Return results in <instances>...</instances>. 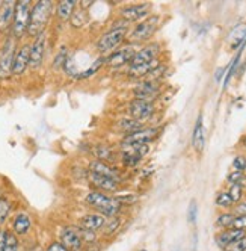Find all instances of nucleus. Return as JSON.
<instances>
[{"label":"nucleus","instance_id":"f257e3e1","mask_svg":"<svg viewBox=\"0 0 246 251\" xmlns=\"http://www.w3.org/2000/svg\"><path fill=\"white\" fill-rule=\"evenodd\" d=\"M53 11H55V3L50 2V0H40V2L32 5L30 20H29V27H27L29 37L37 38L38 35L44 33Z\"/></svg>","mask_w":246,"mask_h":251},{"label":"nucleus","instance_id":"f03ea898","mask_svg":"<svg viewBox=\"0 0 246 251\" xmlns=\"http://www.w3.org/2000/svg\"><path fill=\"white\" fill-rule=\"evenodd\" d=\"M85 201L91 207H94L95 212L104 215L106 218L118 217L122 210V204L118 201L116 197H111V195L100 192V191L88 192V195L85 197Z\"/></svg>","mask_w":246,"mask_h":251},{"label":"nucleus","instance_id":"7ed1b4c3","mask_svg":"<svg viewBox=\"0 0 246 251\" xmlns=\"http://www.w3.org/2000/svg\"><path fill=\"white\" fill-rule=\"evenodd\" d=\"M30 11H32V2H29V0L17 2L15 12H14V22H12V27H11V35L15 41L22 40L24 35H27Z\"/></svg>","mask_w":246,"mask_h":251},{"label":"nucleus","instance_id":"20e7f679","mask_svg":"<svg viewBox=\"0 0 246 251\" xmlns=\"http://www.w3.org/2000/svg\"><path fill=\"white\" fill-rule=\"evenodd\" d=\"M129 33V27H122V29H111L109 32L103 33L101 37L97 41V50L100 55L104 58L111 55L112 51L118 50L119 46L124 43V40L127 38Z\"/></svg>","mask_w":246,"mask_h":251},{"label":"nucleus","instance_id":"39448f33","mask_svg":"<svg viewBox=\"0 0 246 251\" xmlns=\"http://www.w3.org/2000/svg\"><path fill=\"white\" fill-rule=\"evenodd\" d=\"M15 50H17L15 40L9 33L5 38L3 46L0 47V77L2 79H8L12 75V64H14Z\"/></svg>","mask_w":246,"mask_h":251},{"label":"nucleus","instance_id":"423d86ee","mask_svg":"<svg viewBox=\"0 0 246 251\" xmlns=\"http://www.w3.org/2000/svg\"><path fill=\"white\" fill-rule=\"evenodd\" d=\"M157 26H159V17H157V15H150V17H147L145 20L139 22L134 26V29L129 35V40L132 43L147 41V40H150L153 35L156 33Z\"/></svg>","mask_w":246,"mask_h":251},{"label":"nucleus","instance_id":"0eeeda50","mask_svg":"<svg viewBox=\"0 0 246 251\" xmlns=\"http://www.w3.org/2000/svg\"><path fill=\"white\" fill-rule=\"evenodd\" d=\"M134 55H136V49L133 46H126V47H121V49L112 51L111 55L104 56V64L112 68H119L127 64L130 65Z\"/></svg>","mask_w":246,"mask_h":251},{"label":"nucleus","instance_id":"6e6552de","mask_svg":"<svg viewBox=\"0 0 246 251\" xmlns=\"http://www.w3.org/2000/svg\"><path fill=\"white\" fill-rule=\"evenodd\" d=\"M154 111H156V107L151 101L139 100V99H133L127 106L129 117L133 120H137V121L148 120L154 114Z\"/></svg>","mask_w":246,"mask_h":251},{"label":"nucleus","instance_id":"1a4fd4ad","mask_svg":"<svg viewBox=\"0 0 246 251\" xmlns=\"http://www.w3.org/2000/svg\"><path fill=\"white\" fill-rule=\"evenodd\" d=\"M150 9L151 5L150 3H136V5H127L124 8H121L119 15L122 20H126L127 23H133V22H142L147 17H150Z\"/></svg>","mask_w":246,"mask_h":251},{"label":"nucleus","instance_id":"9d476101","mask_svg":"<svg viewBox=\"0 0 246 251\" xmlns=\"http://www.w3.org/2000/svg\"><path fill=\"white\" fill-rule=\"evenodd\" d=\"M61 244L65 245L69 251L83 250L82 230L76 226H67L61 230Z\"/></svg>","mask_w":246,"mask_h":251},{"label":"nucleus","instance_id":"9b49d317","mask_svg":"<svg viewBox=\"0 0 246 251\" xmlns=\"http://www.w3.org/2000/svg\"><path fill=\"white\" fill-rule=\"evenodd\" d=\"M45 49H47V37L45 32L38 35L35 41L30 46V61H29V68L32 70H38L43 62H44V56H45Z\"/></svg>","mask_w":246,"mask_h":251},{"label":"nucleus","instance_id":"f8f14e48","mask_svg":"<svg viewBox=\"0 0 246 251\" xmlns=\"http://www.w3.org/2000/svg\"><path fill=\"white\" fill-rule=\"evenodd\" d=\"M160 94V85L157 80H142L139 82L134 88H133V96L134 99L139 100H145V101H151Z\"/></svg>","mask_w":246,"mask_h":251},{"label":"nucleus","instance_id":"ddd939ff","mask_svg":"<svg viewBox=\"0 0 246 251\" xmlns=\"http://www.w3.org/2000/svg\"><path fill=\"white\" fill-rule=\"evenodd\" d=\"M157 133H159L157 129L145 127L139 132L126 135L124 139L121 141V147H124V146H147L150 141H153L157 136Z\"/></svg>","mask_w":246,"mask_h":251},{"label":"nucleus","instance_id":"4468645a","mask_svg":"<svg viewBox=\"0 0 246 251\" xmlns=\"http://www.w3.org/2000/svg\"><path fill=\"white\" fill-rule=\"evenodd\" d=\"M160 53V44L157 43H150L144 47H140L139 50H136V55L133 56L130 65H140V64H147V62H151L154 59H159Z\"/></svg>","mask_w":246,"mask_h":251},{"label":"nucleus","instance_id":"2eb2a0df","mask_svg":"<svg viewBox=\"0 0 246 251\" xmlns=\"http://www.w3.org/2000/svg\"><path fill=\"white\" fill-rule=\"evenodd\" d=\"M88 180H89L91 185H94L95 191H100L104 194L106 192H116L121 188V182L113 180V178H109V177L98 176V174L91 173V171H88Z\"/></svg>","mask_w":246,"mask_h":251},{"label":"nucleus","instance_id":"dca6fc26","mask_svg":"<svg viewBox=\"0 0 246 251\" xmlns=\"http://www.w3.org/2000/svg\"><path fill=\"white\" fill-rule=\"evenodd\" d=\"M29 61H30V44H23L15 51L14 64H12V75L22 76L29 68Z\"/></svg>","mask_w":246,"mask_h":251},{"label":"nucleus","instance_id":"f3484780","mask_svg":"<svg viewBox=\"0 0 246 251\" xmlns=\"http://www.w3.org/2000/svg\"><path fill=\"white\" fill-rule=\"evenodd\" d=\"M15 5H17V2H14V0L2 2V5H0V33L9 35L12 22H14Z\"/></svg>","mask_w":246,"mask_h":251},{"label":"nucleus","instance_id":"a211bd4d","mask_svg":"<svg viewBox=\"0 0 246 251\" xmlns=\"http://www.w3.org/2000/svg\"><path fill=\"white\" fill-rule=\"evenodd\" d=\"M88 171L91 173H95L98 176H103V177H109V178H113V180H118L121 182V173L116 167L111 165V164H106L103 162V160H91L89 165H88Z\"/></svg>","mask_w":246,"mask_h":251},{"label":"nucleus","instance_id":"6ab92c4d","mask_svg":"<svg viewBox=\"0 0 246 251\" xmlns=\"http://www.w3.org/2000/svg\"><path fill=\"white\" fill-rule=\"evenodd\" d=\"M106 217L98 212H91V213H86L85 217L80 218L79 223V228L80 230H89V231H98L103 228L104 223H106Z\"/></svg>","mask_w":246,"mask_h":251},{"label":"nucleus","instance_id":"aec40b11","mask_svg":"<svg viewBox=\"0 0 246 251\" xmlns=\"http://www.w3.org/2000/svg\"><path fill=\"white\" fill-rule=\"evenodd\" d=\"M159 65H160V61L159 59H154L151 62L140 64V65H129V68H127V76L132 77V79L148 77V75L151 73V71H154Z\"/></svg>","mask_w":246,"mask_h":251},{"label":"nucleus","instance_id":"412c9836","mask_svg":"<svg viewBox=\"0 0 246 251\" xmlns=\"http://www.w3.org/2000/svg\"><path fill=\"white\" fill-rule=\"evenodd\" d=\"M32 228V218L27 213L20 212L17 213L14 220H12V233L15 236H24L30 231Z\"/></svg>","mask_w":246,"mask_h":251},{"label":"nucleus","instance_id":"4be33fe9","mask_svg":"<svg viewBox=\"0 0 246 251\" xmlns=\"http://www.w3.org/2000/svg\"><path fill=\"white\" fill-rule=\"evenodd\" d=\"M245 236H246V231H245V230L226 228V230L218 233L216 238H215V241H216V244H218L221 248H225L226 245H230L231 242L239 241V239H242V238H245Z\"/></svg>","mask_w":246,"mask_h":251},{"label":"nucleus","instance_id":"5701e85b","mask_svg":"<svg viewBox=\"0 0 246 251\" xmlns=\"http://www.w3.org/2000/svg\"><path fill=\"white\" fill-rule=\"evenodd\" d=\"M192 144L193 149H195L198 153H201L204 150V144H205V135H204V124H202V115H198L195 129H193V135H192Z\"/></svg>","mask_w":246,"mask_h":251},{"label":"nucleus","instance_id":"b1692460","mask_svg":"<svg viewBox=\"0 0 246 251\" xmlns=\"http://www.w3.org/2000/svg\"><path fill=\"white\" fill-rule=\"evenodd\" d=\"M77 2L76 0H62L56 5V17L61 22H68L71 19L73 12L76 11Z\"/></svg>","mask_w":246,"mask_h":251},{"label":"nucleus","instance_id":"393cba45","mask_svg":"<svg viewBox=\"0 0 246 251\" xmlns=\"http://www.w3.org/2000/svg\"><path fill=\"white\" fill-rule=\"evenodd\" d=\"M118 126V130L126 133V135H130V133H134V132H139L145 129V126L142 121H137V120H133V118H122L116 123Z\"/></svg>","mask_w":246,"mask_h":251},{"label":"nucleus","instance_id":"a878e982","mask_svg":"<svg viewBox=\"0 0 246 251\" xmlns=\"http://www.w3.org/2000/svg\"><path fill=\"white\" fill-rule=\"evenodd\" d=\"M92 153H94L97 160H103V162L111 164V165H112V162H115V160H116V153L109 146H104V144L95 146L92 149Z\"/></svg>","mask_w":246,"mask_h":251},{"label":"nucleus","instance_id":"bb28decb","mask_svg":"<svg viewBox=\"0 0 246 251\" xmlns=\"http://www.w3.org/2000/svg\"><path fill=\"white\" fill-rule=\"evenodd\" d=\"M246 37V23H242V25H237L231 33L228 35V43H230V47L231 49H236L242 41L243 38Z\"/></svg>","mask_w":246,"mask_h":251},{"label":"nucleus","instance_id":"cd10ccee","mask_svg":"<svg viewBox=\"0 0 246 251\" xmlns=\"http://www.w3.org/2000/svg\"><path fill=\"white\" fill-rule=\"evenodd\" d=\"M121 224H122V218L119 217V215H118V217L108 218L106 223H104V226H103V228H101V233L104 236H112L119 230Z\"/></svg>","mask_w":246,"mask_h":251},{"label":"nucleus","instance_id":"c85d7f7f","mask_svg":"<svg viewBox=\"0 0 246 251\" xmlns=\"http://www.w3.org/2000/svg\"><path fill=\"white\" fill-rule=\"evenodd\" d=\"M69 22H71V26L76 27V29H80V27H85L88 25V22H89V15H88L86 9L80 8V9H76L71 15V19H69Z\"/></svg>","mask_w":246,"mask_h":251},{"label":"nucleus","instance_id":"c756f323","mask_svg":"<svg viewBox=\"0 0 246 251\" xmlns=\"http://www.w3.org/2000/svg\"><path fill=\"white\" fill-rule=\"evenodd\" d=\"M11 207H12L11 201L6 199V197L0 195V226H3L5 221L8 220L9 213H11Z\"/></svg>","mask_w":246,"mask_h":251},{"label":"nucleus","instance_id":"7c9ffc66","mask_svg":"<svg viewBox=\"0 0 246 251\" xmlns=\"http://www.w3.org/2000/svg\"><path fill=\"white\" fill-rule=\"evenodd\" d=\"M234 218H236L234 213H221L219 217H218V220H216V226L224 228V230H226V228L231 227Z\"/></svg>","mask_w":246,"mask_h":251},{"label":"nucleus","instance_id":"2f4dec72","mask_svg":"<svg viewBox=\"0 0 246 251\" xmlns=\"http://www.w3.org/2000/svg\"><path fill=\"white\" fill-rule=\"evenodd\" d=\"M3 251H19V238L12 231H6V241Z\"/></svg>","mask_w":246,"mask_h":251},{"label":"nucleus","instance_id":"473e14b6","mask_svg":"<svg viewBox=\"0 0 246 251\" xmlns=\"http://www.w3.org/2000/svg\"><path fill=\"white\" fill-rule=\"evenodd\" d=\"M215 201H216V204L219 207H231L234 204V201L231 200V197H230V194H228V192H219L216 195Z\"/></svg>","mask_w":246,"mask_h":251},{"label":"nucleus","instance_id":"72a5a7b5","mask_svg":"<svg viewBox=\"0 0 246 251\" xmlns=\"http://www.w3.org/2000/svg\"><path fill=\"white\" fill-rule=\"evenodd\" d=\"M68 61V51H67V47H62L59 50V53L56 55L55 61H53V68H61L65 65V62Z\"/></svg>","mask_w":246,"mask_h":251},{"label":"nucleus","instance_id":"f704fd0d","mask_svg":"<svg viewBox=\"0 0 246 251\" xmlns=\"http://www.w3.org/2000/svg\"><path fill=\"white\" fill-rule=\"evenodd\" d=\"M224 251H246V236L231 242L230 245H226L225 248H222Z\"/></svg>","mask_w":246,"mask_h":251},{"label":"nucleus","instance_id":"c9c22d12","mask_svg":"<svg viewBox=\"0 0 246 251\" xmlns=\"http://www.w3.org/2000/svg\"><path fill=\"white\" fill-rule=\"evenodd\" d=\"M246 178L245 173L243 171H231L230 174H228V182H230L231 185H242V182ZM243 186V185H242Z\"/></svg>","mask_w":246,"mask_h":251},{"label":"nucleus","instance_id":"e433bc0d","mask_svg":"<svg viewBox=\"0 0 246 251\" xmlns=\"http://www.w3.org/2000/svg\"><path fill=\"white\" fill-rule=\"evenodd\" d=\"M228 194H230V197H231V200L234 201V203H237V201H240V199H242V195H243V186L242 185H231V188H230V191H228Z\"/></svg>","mask_w":246,"mask_h":251},{"label":"nucleus","instance_id":"4c0bfd02","mask_svg":"<svg viewBox=\"0 0 246 251\" xmlns=\"http://www.w3.org/2000/svg\"><path fill=\"white\" fill-rule=\"evenodd\" d=\"M82 241L85 245L97 242V231H89V230H82Z\"/></svg>","mask_w":246,"mask_h":251},{"label":"nucleus","instance_id":"58836bf2","mask_svg":"<svg viewBox=\"0 0 246 251\" xmlns=\"http://www.w3.org/2000/svg\"><path fill=\"white\" fill-rule=\"evenodd\" d=\"M116 199H118V201L122 204V207L127 206V204H133V203L137 201V197H136L134 194H130V195H119V197H116Z\"/></svg>","mask_w":246,"mask_h":251},{"label":"nucleus","instance_id":"ea45409f","mask_svg":"<svg viewBox=\"0 0 246 251\" xmlns=\"http://www.w3.org/2000/svg\"><path fill=\"white\" fill-rule=\"evenodd\" d=\"M233 167L236 168V171H245L246 170V157L245 156H237L233 160Z\"/></svg>","mask_w":246,"mask_h":251},{"label":"nucleus","instance_id":"a19ab883","mask_svg":"<svg viewBox=\"0 0 246 251\" xmlns=\"http://www.w3.org/2000/svg\"><path fill=\"white\" fill-rule=\"evenodd\" d=\"M230 228H234V230H246V217H236Z\"/></svg>","mask_w":246,"mask_h":251},{"label":"nucleus","instance_id":"79ce46f5","mask_svg":"<svg viewBox=\"0 0 246 251\" xmlns=\"http://www.w3.org/2000/svg\"><path fill=\"white\" fill-rule=\"evenodd\" d=\"M45 251H69V250L65 245H62L61 241H55L45 248Z\"/></svg>","mask_w":246,"mask_h":251},{"label":"nucleus","instance_id":"37998d69","mask_svg":"<svg viewBox=\"0 0 246 251\" xmlns=\"http://www.w3.org/2000/svg\"><path fill=\"white\" fill-rule=\"evenodd\" d=\"M189 221L190 223H195L197 221V203L192 201L190 207H189Z\"/></svg>","mask_w":246,"mask_h":251},{"label":"nucleus","instance_id":"c03bdc74","mask_svg":"<svg viewBox=\"0 0 246 251\" xmlns=\"http://www.w3.org/2000/svg\"><path fill=\"white\" fill-rule=\"evenodd\" d=\"M236 217H246V203H240L234 207Z\"/></svg>","mask_w":246,"mask_h":251},{"label":"nucleus","instance_id":"a18cd8bd","mask_svg":"<svg viewBox=\"0 0 246 251\" xmlns=\"http://www.w3.org/2000/svg\"><path fill=\"white\" fill-rule=\"evenodd\" d=\"M100 250H101V247L98 245V242L88 244V245H85V248H83V251H100Z\"/></svg>","mask_w":246,"mask_h":251},{"label":"nucleus","instance_id":"49530a36","mask_svg":"<svg viewBox=\"0 0 246 251\" xmlns=\"http://www.w3.org/2000/svg\"><path fill=\"white\" fill-rule=\"evenodd\" d=\"M6 231L8 230H0V251H3L5 241H6Z\"/></svg>","mask_w":246,"mask_h":251},{"label":"nucleus","instance_id":"de8ad7c7","mask_svg":"<svg viewBox=\"0 0 246 251\" xmlns=\"http://www.w3.org/2000/svg\"><path fill=\"white\" fill-rule=\"evenodd\" d=\"M243 146H245V147H246V138H245V139H243Z\"/></svg>","mask_w":246,"mask_h":251},{"label":"nucleus","instance_id":"09e8293b","mask_svg":"<svg viewBox=\"0 0 246 251\" xmlns=\"http://www.w3.org/2000/svg\"><path fill=\"white\" fill-rule=\"evenodd\" d=\"M139 251H147V250H139Z\"/></svg>","mask_w":246,"mask_h":251},{"label":"nucleus","instance_id":"8fccbe9b","mask_svg":"<svg viewBox=\"0 0 246 251\" xmlns=\"http://www.w3.org/2000/svg\"><path fill=\"white\" fill-rule=\"evenodd\" d=\"M0 5H2V2H0Z\"/></svg>","mask_w":246,"mask_h":251}]
</instances>
